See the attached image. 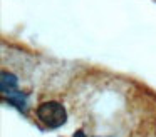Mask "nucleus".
I'll use <instances>...</instances> for the list:
<instances>
[{"instance_id": "f03ea898", "label": "nucleus", "mask_w": 156, "mask_h": 137, "mask_svg": "<svg viewBox=\"0 0 156 137\" xmlns=\"http://www.w3.org/2000/svg\"><path fill=\"white\" fill-rule=\"evenodd\" d=\"M17 77L14 75V74L10 72H2V79H0V90H2V94L4 95H9L10 92H14V90H17Z\"/></svg>"}, {"instance_id": "f257e3e1", "label": "nucleus", "mask_w": 156, "mask_h": 137, "mask_svg": "<svg viewBox=\"0 0 156 137\" xmlns=\"http://www.w3.org/2000/svg\"><path fill=\"white\" fill-rule=\"evenodd\" d=\"M37 117L45 127L49 129H59L67 120V112L59 102L49 100L37 107Z\"/></svg>"}, {"instance_id": "20e7f679", "label": "nucleus", "mask_w": 156, "mask_h": 137, "mask_svg": "<svg viewBox=\"0 0 156 137\" xmlns=\"http://www.w3.org/2000/svg\"><path fill=\"white\" fill-rule=\"evenodd\" d=\"M74 137H86V135H84V132H81V130H79V132H76Z\"/></svg>"}, {"instance_id": "7ed1b4c3", "label": "nucleus", "mask_w": 156, "mask_h": 137, "mask_svg": "<svg viewBox=\"0 0 156 137\" xmlns=\"http://www.w3.org/2000/svg\"><path fill=\"white\" fill-rule=\"evenodd\" d=\"M7 97V102L12 104L14 107H17L19 110H22V112H27V97L24 95L22 92H19V90H14V92H10Z\"/></svg>"}]
</instances>
